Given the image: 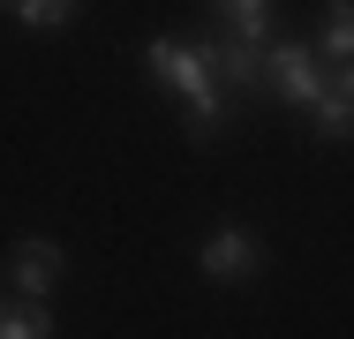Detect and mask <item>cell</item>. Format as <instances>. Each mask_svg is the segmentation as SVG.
Returning a JSON list of instances; mask_svg holds the SVG:
<instances>
[{
  "instance_id": "cell-1",
  "label": "cell",
  "mask_w": 354,
  "mask_h": 339,
  "mask_svg": "<svg viewBox=\"0 0 354 339\" xmlns=\"http://www.w3.org/2000/svg\"><path fill=\"white\" fill-rule=\"evenodd\" d=\"M143 68L189 106V129L196 136H218V113H226V98H218V75L212 61H204V46H189V38H143Z\"/></svg>"
},
{
  "instance_id": "cell-2",
  "label": "cell",
  "mask_w": 354,
  "mask_h": 339,
  "mask_svg": "<svg viewBox=\"0 0 354 339\" xmlns=\"http://www.w3.org/2000/svg\"><path fill=\"white\" fill-rule=\"evenodd\" d=\"M324 75L332 68L317 61V46H301V38H286V46H264V91L286 98V106H317V91H324Z\"/></svg>"
},
{
  "instance_id": "cell-3",
  "label": "cell",
  "mask_w": 354,
  "mask_h": 339,
  "mask_svg": "<svg viewBox=\"0 0 354 339\" xmlns=\"http://www.w3.org/2000/svg\"><path fill=\"white\" fill-rule=\"evenodd\" d=\"M61 279H68V249H61L53 234H23V241L8 249V286H15L23 302H46Z\"/></svg>"
},
{
  "instance_id": "cell-4",
  "label": "cell",
  "mask_w": 354,
  "mask_h": 339,
  "mask_svg": "<svg viewBox=\"0 0 354 339\" xmlns=\"http://www.w3.org/2000/svg\"><path fill=\"white\" fill-rule=\"evenodd\" d=\"M196 264H204V279H218V286L257 279V271H264V241H257L249 226H212V234L196 241Z\"/></svg>"
},
{
  "instance_id": "cell-5",
  "label": "cell",
  "mask_w": 354,
  "mask_h": 339,
  "mask_svg": "<svg viewBox=\"0 0 354 339\" xmlns=\"http://www.w3.org/2000/svg\"><path fill=\"white\" fill-rule=\"evenodd\" d=\"M309 129L324 136V143H347L354 136V61H339L324 75V91H317V106H309Z\"/></svg>"
},
{
  "instance_id": "cell-6",
  "label": "cell",
  "mask_w": 354,
  "mask_h": 339,
  "mask_svg": "<svg viewBox=\"0 0 354 339\" xmlns=\"http://www.w3.org/2000/svg\"><path fill=\"white\" fill-rule=\"evenodd\" d=\"M204 61H212L218 91H264V46H241V38H204Z\"/></svg>"
},
{
  "instance_id": "cell-7",
  "label": "cell",
  "mask_w": 354,
  "mask_h": 339,
  "mask_svg": "<svg viewBox=\"0 0 354 339\" xmlns=\"http://www.w3.org/2000/svg\"><path fill=\"white\" fill-rule=\"evenodd\" d=\"M53 332H61V317L46 302H23L15 286L0 294V339H53Z\"/></svg>"
},
{
  "instance_id": "cell-8",
  "label": "cell",
  "mask_w": 354,
  "mask_h": 339,
  "mask_svg": "<svg viewBox=\"0 0 354 339\" xmlns=\"http://www.w3.org/2000/svg\"><path fill=\"white\" fill-rule=\"evenodd\" d=\"M218 30L226 38H241V46H264V30H272V0H212Z\"/></svg>"
},
{
  "instance_id": "cell-9",
  "label": "cell",
  "mask_w": 354,
  "mask_h": 339,
  "mask_svg": "<svg viewBox=\"0 0 354 339\" xmlns=\"http://www.w3.org/2000/svg\"><path fill=\"white\" fill-rule=\"evenodd\" d=\"M317 61H354V0H324V23H317Z\"/></svg>"
},
{
  "instance_id": "cell-10",
  "label": "cell",
  "mask_w": 354,
  "mask_h": 339,
  "mask_svg": "<svg viewBox=\"0 0 354 339\" xmlns=\"http://www.w3.org/2000/svg\"><path fill=\"white\" fill-rule=\"evenodd\" d=\"M23 30H68L75 15H83V0H0Z\"/></svg>"
}]
</instances>
